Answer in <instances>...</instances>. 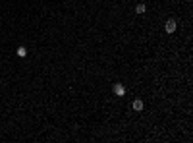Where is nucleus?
<instances>
[{
	"label": "nucleus",
	"mask_w": 193,
	"mask_h": 143,
	"mask_svg": "<svg viewBox=\"0 0 193 143\" xmlns=\"http://www.w3.org/2000/svg\"><path fill=\"white\" fill-rule=\"evenodd\" d=\"M112 91H114V95H118V97H124V95H126V87H124L122 83H116L114 87H112Z\"/></svg>",
	"instance_id": "nucleus-1"
},
{
	"label": "nucleus",
	"mask_w": 193,
	"mask_h": 143,
	"mask_svg": "<svg viewBox=\"0 0 193 143\" xmlns=\"http://www.w3.org/2000/svg\"><path fill=\"white\" fill-rule=\"evenodd\" d=\"M176 27H178L176 20H168L166 25H164V29H166V33H174V31H176Z\"/></svg>",
	"instance_id": "nucleus-2"
},
{
	"label": "nucleus",
	"mask_w": 193,
	"mask_h": 143,
	"mask_svg": "<svg viewBox=\"0 0 193 143\" xmlns=\"http://www.w3.org/2000/svg\"><path fill=\"white\" fill-rule=\"evenodd\" d=\"M131 106H133V110H137V112L143 110V101H141V99H135L133 103H131Z\"/></svg>",
	"instance_id": "nucleus-3"
},
{
	"label": "nucleus",
	"mask_w": 193,
	"mask_h": 143,
	"mask_svg": "<svg viewBox=\"0 0 193 143\" xmlns=\"http://www.w3.org/2000/svg\"><path fill=\"white\" fill-rule=\"evenodd\" d=\"M16 54H18L19 58H25V56H27V48H25V46H18Z\"/></svg>",
	"instance_id": "nucleus-4"
},
{
	"label": "nucleus",
	"mask_w": 193,
	"mask_h": 143,
	"mask_svg": "<svg viewBox=\"0 0 193 143\" xmlns=\"http://www.w3.org/2000/svg\"><path fill=\"white\" fill-rule=\"evenodd\" d=\"M147 12V6H145V4H137V6H135V14H145Z\"/></svg>",
	"instance_id": "nucleus-5"
}]
</instances>
